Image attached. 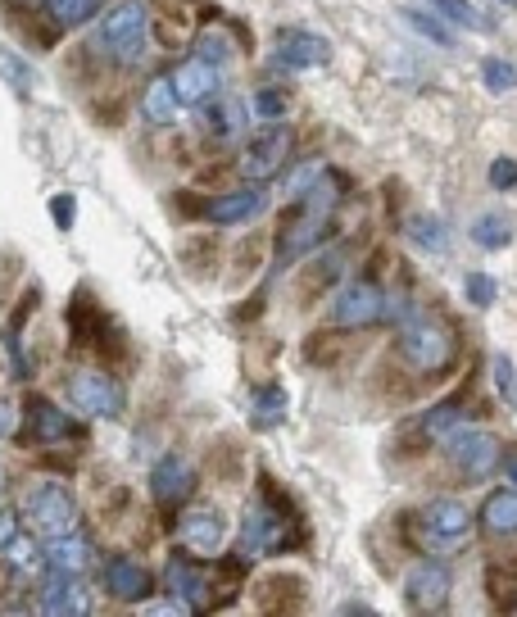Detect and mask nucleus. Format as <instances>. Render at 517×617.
<instances>
[{"label": "nucleus", "instance_id": "f257e3e1", "mask_svg": "<svg viewBox=\"0 0 517 617\" xmlns=\"http://www.w3.org/2000/svg\"><path fill=\"white\" fill-rule=\"evenodd\" d=\"M146 41H150V14L141 0H118V5H109L105 19H100V50H105L114 64H137Z\"/></svg>", "mask_w": 517, "mask_h": 617}, {"label": "nucleus", "instance_id": "f03ea898", "mask_svg": "<svg viewBox=\"0 0 517 617\" xmlns=\"http://www.w3.org/2000/svg\"><path fill=\"white\" fill-rule=\"evenodd\" d=\"M400 354L418 373H440V368H449V359H454V332H449L440 318L418 314L400 327Z\"/></svg>", "mask_w": 517, "mask_h": 617}, {"label": "nucleus", "instance_id": "7ed1b4c3", "mask_svg": "<svg viewBox=\"0 0 517 617\" xmlns=\"http://www.w3.org/2000/svg\"><path fill=\"white\" fill-rule=\"evenodd\" d=\"M69 400L78 404L82 413H91V418H118L127 404L123 386L114 382V377L105 373V368H78V373L69 377Z\"/></svg>", "mask_w": 517, "mask_h": 617}, {"label": "nucleus", "instance_id": "20e7f679", "mask_svg": "<svg viewBox=\"0 0 517 617\" xmlns=\"http://www.w3.org/2000/svg\"><path fill=\"white\" fill-rule=\"evenodd\" d=\"M28 513L32 527L46 531V536H64V531L78 527V500L59 481H41L37 490H28Z\"/></svg>", "mask_w": 517, "mask_h": 617}, {"label": "nucleus", "instance_id": "39448f33", "mask_svg": "<svg viewBox=\"0 0 517 617\" xmlns=\"http://www.w3.org/2000/svg\"><path fill=\"white\" fill-rule=\"evenodd\" d=\"M445 441H449V463H454L468 481H481L499 463V441L486 436V431H459V436L449 431Z\"/></svg>", "mask_w": 517, "mask_h": 617}, {"label": "nucleus", "instance_id": "423d86ee", "mask_svg": "<svg viewBox=\"0 0 517 617\" xmlns=\"http://www.w3.org/2000/svg\"><path fill=\"white\" fill-rule=\"evenodd\" d=\"M327 232H332V214L300 209V218H291L282 227V236H277V264H295L300 255H309L313 245L327 241Z\"/></svg>", "mask_w": 517, "mask_h": 617}, {"label": "nucleus", "instance_id": "0eeeda50", "mask_svg": "<svg viewBox=\"0 0 517 617\" xmlns=\"http://www.w3.org/2000/svg\"><path fill=\"white\" fill-rule=\"evenodd\" d=\"M291 545V527L282 522V513L254 504L245 513V531H241V559H254V554H277V549Z\"/></svg>", "mask_w": 517, "mask_h": 617}, {"label": "nucleus", "instance_id": "6e6552de", "mask_svg": "<svg viewBox=\"0 0 517 617\" xmlns=\"http://www.w3.org/2000/svg\"><path fill=\"white\" fill-rule=\"evenodd\" d=\"M381 309H386V295H381L377 282H350L341 295H336L332 323L336 327H368L381 318Z\"/></svg>", "mask_w": 517, "mask_h": 617}, {"label": "nucleus", "instance_id": "1a4fd4ad", "mask_svg": "<svg viewBox=\"0 0 517 617\" xmlns=\"http://www.w3.org/2000/svg\"><path fill=\"white\" fill-rule=\"evenodd\" d=\"M286 155H291V132L286 128L264 132V137L250 141V150L241 155V177H250V182H268V177H277V168L286 164Z\"/></svg>", "mask_w": 517, "mask_h": 617}, {"label": "nucleus", "instance_id": "9d476101", "mask_svg": "<svg viewBox=\"0 0 517 617\" xmlns=\"http://www.w3.org/2000/svg\"><path fill=\"white\" fill-rule=\"evenodd\" d=\"M404 599H409V608H418V613H436V608H445V599H449V568H445V563H436V559L418 563V568L409 572Z\"/></svg>", "mask_w": 517, "mask_h": 617}, {"label": "nucleus", "instance_id": "9b49d317", "mask_svg": "<svg viewBox=\"0 0 517 617\" xmlns=\"http://www.w3.org/2000/svg\"><path fill=\"white\" fill-rule=\"evenodd\" d=\"M177 536H182V549H191V554H200V559H209V554H218L223 549V513L218 509H191L182 513V527H177Z\"/></svg>", "mask_w": 517, "mask_h": 617}, {"label": "nucleus", "instance_id": "f8f14e48", "mask_svg": "<svg viewBox=\"0 0 517 617\" xmlns=\"http://www.w3.org/2000/svg\"><path fill=\"white\" fill-rule=\"evenodd\" d=\"M173 87H177V100H182V105H209V100L218 96V87H223V78H218V64L196 55L173 69Z\"/></svg>", "mask_w": 517, "mask_h": 617}, {"label": "nucleus", "instance_id": "ddd939ff", "mask_svg": "<svg viewBox=\"0 0 517 617\" xmlns=\"http://www.w3.org/2000/svg\"><path fill=\"white\" fill-rule=\"evenodd\" d=\"M164 581H168V595L186 599V608L196 613V608H209L214 599H209V577L205 568H196V563L186 559V554H173L164 568Z\"/></svg>", "mask_w": 517, "mask_h": 617}, {"label": "nucleus", "instance_id": "4468645a", "mask_svg": "<svg viewBox=\"0 0 517 617\" xmlns=\"http://www.w3.org/2000/svg\"><path fill=\"white\" fill-rule=\"evenodd\" d=\"M150 490H155V500L164 504V509H177V504L196 490V472H191V463L182 459V454H168V459L155 463V477H150Z\"/></svg>", "mask_w": 517, "mask_h": 617}, {"label": "nucleus", "instance_id": "2eb2a0df", "mask_svg": "<svg viewBox=\"0 0 517 617\" xmlns=\"http://www.w3.org/2000/svg\"><path fill=\"white\" fill-rule=\"evenodd\" d=\"M277 59L286 69H313V64H327L332 59V46L318 37V32H277Z\"/></svg>", "mask_w": 517, "mask_h": 617}, {"label": "nucleus", "instance_id": "dca6fc26", "mask_svg": "<svg viewBox=\"0 0 517 617\" xmlns=\"http://www.w3.org/2000/svg\"><path fill=\"white\" fill-rule=\"evenodd\" d=\"M422 527L431 540H463L472 531V513L459 500H431L422 509Z\"/></svg>", "mask_w": 517, "mask_h": 617}, {"label": "nucleus", "instance_id": "f3484780", "mask_svg": "<svg viewBox=\"0 0 517 617\" xmlns=\"http://www.w3.org/2000/svg\"><path fill=\"white\" fill-rule=\"evenodd\" d=\"M105 590L114 599H127V604H141V599L150 595V572L141 568V563H132V559H109L105 563Z\"/></svg>", "mask_w": 517, "mask_h": 617}, {"label": "nucleus", "instance_id": "a211bd4d", "mask_svg": "<svg viewBox=\"0 0 517 617\" xmlns=\"http://www.w3.org/2000/svg\"><path fill=\"white\" fill-rule=\"evenodd\" d=\"M41 613H87V595L78 586V572H50V581L41 586V599H37Z\"/></svg>", "mask_w": 517, "mask_h": 617}, {"label": "nucleus", "instance_id": "6ab92c4d", "mask_svg": "<svg viewBox=\"0 0 517 617\" xmlns=\"http://www.w3.org/2000/svg\"><path fill=\"white\" fill-rule=\"evenodd\" d=\"M264 209V191H232V196H218L205 205V218L218 227H232V223H250L254 214Z\"/></svg>", "mask_w": 517, "mask_h": 617}, {"label": "nucleus", "instance_id": "aec40b11", "mask_svg": "<svg viewBox=\"0 0 517 617\" xmlns=\"http://www.w3.org/2000/svg\"><path fill=\"white\" fill-rule=\"evenodd\" d=\"M87 563H91V545L82 536H73V531L50 536V545H46V568L50 572H87Z\"/></svg>", "mask_w": 517, "mask_h": 617}, {"label": "nucleus", "instance_id": "412c9836", "mask_svg": "<svg viewBox=\"0 0 517 617\" xmlns=\"http://www.w3.org/2000/svg\"><path fill=\"white\" fill-rule=\"evenodd\" d=\"M28 418H32V441H41V445H59L64 436H78V431H73V422L64 418V413H59V404H50V400H32Z\"/></svg>", "mask_w": 517, "mask_h": 617}, {"label": "nucleus", "instance_id": "4be33fe9", "mask_svg": "<svg viewBox=\"0 0 517 617\" xmlns=\"http://www.w3.org/2000/svg\"><path fill=\"white\" fill-rule=\"evenodd\" d=\"M177 87H173V73H159V78H150L146 87V100H141V109H146V118L155 123V128H164V123H173L177 118Z\"/></svg>", "mask_w": 517, "mask_h": 617}, {"label": "nucleus", "instance_id": "5701e85b", "mask_svg": "<svg viewBox=\"0 0 517 617\" xmlns=\"http://www.w3.org/2000/svg\"><path fill=\"white\" fill-rule=\"evenodd\" d=\"M481 522L490 536H517V490H495L481 504Z\"/></svg>", "mask_w": 517, "mask_h": 617}, {"label": "nucleus", "instance_id": "b1692460", "mask_svg": "<svg viewBox=\"0 0 517 617\" xmlns=\"http://www.w3.org/2000/svg\"><path fill=\"white\" fill-rule=\"evenodd\" d=\"M0 82H5L14 96H32V87H37V73H32V64L23 55H14L10 46H0Z\"/></svg>", "mask_w": 517, "mask_h": 617}, {"label": "nucleus", "instance_id": "393cba45", "mask_svg": "<svg viewBox=\"0 0 517 617\" xmlns=\"http://www.w3.org/2000/svg\"><path fill=\"white\" fill-rule=\"evenodd\" d=\"M245 105L241 100H223V105H214L205 114V128L214 132V137H223V141H232V137H241V128H245Z\"/></svg>", "mask_w": 517, "mask_h": 617}, {"label": "nucleus", "instance_id": "a878e982", "mask_svg": "<svg viewBox=\"0 0 517 617\" xmlns=\"http://www.w3.org/2000/svg\"><path fill=\"white\" fill-rule=\"evenodd\" d=\"M0 554H5V563H10L14 572H41V568H46V549H41L32 536H23V531L5 549H0Z\"/></svg>", "mask_w": 517, "mask_h": 617}, {"label": "nucleus", "instance_id": "bb28decb", "mask_svg": "<svg viewBox=\"0 0 517 617\" xmlns=\"http://www.w3.org/2000/svg\"><path fill=\"white\" fill-rule=\"evenodd\" d=\"M286 413V391L282 386H264V391L254 395V409H250V422L254 427H277Z\"/></svg>", "mask_w": 517, "mask_h": 617}, {"label": "nucleus", "instance_id": "cd10ccee", "mask_svg": "<svg viewBox=\"0 0 517 617\" xmlns=\"http://www.w3.org/2000/svg\"><path fill=\"white\" fill-rule=\"evenodd\" d=\"M404 232H409V241H418L422 250H445V245H449L445 223H440V218H431V214L409 218V223H404Z\"/></svg>", "mask_w": 517, "mask_h": 617}, {"label": "nucleus", "instance_id": "c85d7f7f", "mask_svg": "<svg viewBox=\"0 0 517 617\" xmlns=\"http://www.w3.org/2000/svg\"><path fill=\"white\" fill-rule=\"evenodd\" d=\"M41 5H46V14L59 28H78V23H87L96 14V0H41Z\"/></svg>", "mask_w": 517, "mask_h": 617}, {"label": "nucleus", "instance_id": "c756f323", "mask_svg": "<svg viewBox=\"0 0 517 617\" xmlns=\"http://www.w3.org/2000/svg\"><path fill=\"white\" fill-rule=\"evenodd\" d=\"M472 241H477L481 250H504V245L513 241V227H508L504 218L486 214V218H477V223H472Z\"/></svg>", "mask_w": 517, "mask_h": 617}, {"label": "nucleus", "instance_id": "7c9ffc66", "mask_svg": "<svg viewBox=\"0 0 517 617\" xmlns=\"http://www.w3.org/2000/svg\"><path fill=\"white\" fill-rule=\"evenodd\" d=\"M459 418H463V404H440V409H431L422 418V431H427L431 441H445L449 431L459 427Z\"/></svg>", "mask_w": 517, "mask_h": 617}, {"label": "nucleus", "instance_id": "2f4dec72", "mask_svg": "<svg viewBox=\"0 0 517 617\" xmlns=\"http://www.w3.org/2000/svg\"><path fill=\"white\" fill-rule=\"evenodd\" d=\"M404 23H409L413 32H422L427 41H436V46H454V37H449V28L445 23H436L431 14H422V10H404Z\"/></svg>", "mask_w": 517, "mask_h": 617}, {"label": "nucleus", "instance_id": "473e14b6", "mask_svg": "<svg viewBox=\"0 0 517 617\" xmlns=\"http://www.w3.org/2000/svg\"><path fill=\"white\" fill-rule=\"evenodd\" d=\"M481 78H486V87L499 91V96L517 87V69L508 64V59H486V64H481Z\"/></svg>", "mask_w": 517, "mask_h": 617}, {"label": "nucleus", "instance_id": "72a5a7b5", "mask_svg": "<svg viewBox=\"0 0 517 617\" xmlns=\"http://www.w3.org/2000/svg\"><path fill=\"white\" fill-rule=\"evenodd\" d=\"M495 386H499V395H504V404L508 409H517V373H513V359L508 354H495Z\"/></svg>", "mask_w": 517, "mask_h": 617}, {"label": "nucleus", "instance_id": "f704fd0d", "mask_svg": "<svg viewBox=\"0 0 517 617\" xmlns=\"http://www.w3.org/2000/svg\"><path fill=\"white\" fill-rule=\"evenodd\" d=\"M436 10L445 14V19H454V23H459V28H472V32H477V28H486V19H481V14L472 10L468 0H436Z\"/></svg>", "mask_w": 517, "mask_h": 617}, {"label": "nucleus", "instance_id": "c9c22d12", "mask_svg": "<svg viewBox=\"0 0 517 617\" xmlns=\"http://www.w3.org/2000/svg\"><path fill=\"white\" fill-rule=\"evenodd\" d=\"M495 295H499L495 277H486V273H472L468 277V300L477 304V309H490V304H495Z\"/></svg>", "mask_w": 517, "mask_h": 617}, {"label": "nucleus", "instance_id": "e433bc0d", "mask_svg": "<svg viewBox=\"0 0 517 617\" xmlns=\"http://www.w3.org/2000/svg\"><path fill=\"white\" fill-rule=\"evenodd\" d=\"M254 114L264 118V123H277V118L286 114V96L282 91H273V87L259 91V96H254Z\"/></svg>", "mask_w": 517, "mask_h": 617}, {"label": "nucleus", "instance_id": "4c0bfd02", "mask_svg": "<svg viewBox=\"0 0 517 617\" xmlns=\"http://www.w3.org/2000/svg\"><path fill=\"white\" fill-rule=\"evenodd\" d=\"M490 187H495V191H513L517 187V159L499 155L495 164H490Z\"/></svg>", "mask_w": 517, "mask_h": 617}, {"label": "nucleus", "instance_id": "58836bf2", "mask_svg": "<svg viewBox=\"0 0 517 617\" xmlns=\"http://www.w3.org/2000/svg\"><path fill=\"white\" fill-rule=\"evenodd\" d=\"M196 55L209 59V64H223V59L232 55V46H227L223 32H205V37H200V50H196Z\"/></svg>", "mask_w": 517, "mask_h": 617}, {"label": "nucleus", "instance_id": "ea45409f", "mask_svg": "<svg viewBox=\"0 0 517 617\" xmlns=\"http://www.w3.org/2000/svg\"><path fill=\"white\" fill-rule=\"evenodd\" d=\"M322 173H327V168H322V164H318V159H313V164H304V168H300V173H295V177H291V187H286V196H291V200H300V196H304V191H309V187H313V182H318V177H322Z\"/></svg>", "mask_w": 517, "mask_h": 617}, {"label": "nucleus", "instance_id": "a19ab883", "mask_svg": "<svg viewBox=\"0 0 517 617\" xmlns=\"http://www.w3.org/2000/svg\"><path fill=\"white\" fill-rule=\"evenodd\" d=\"M50 214H55V223L64 227V232H69V227H73V214H78V205H73V196H55V200H50Z\"/></svg>", "mask_w": 517, "mask_h": 617}, {"label": "nucleus", "instance_id": "79ce46f5", "mask_svg": "<svg viewBox=\"0 0 517 617\" xmlns=\"http://www.w3.org/2000/svg\"><path fill=\"white\" fill-rule=\"evenodd\" d=\"M14 427H19V404H14V400H0V441H10Z\"/></svg>", "mask_w": 517, "mask_h": 617}, {"label": "nucleus", "instance_id": "37998d69", "mask_svg": "<svg viewBox=\"0 0 517 617\" xmlns=\"http://www.w3.org/2000/svg\"><path fill=\"white\" fill-rule=\"evenodd\" d=\"M14 536H19V513H14V509H0V549L10 545Z\"/></svg>", "mask_w": 517, "mask_h": 617}, {"label": "nucleus", "instance_id": "c03bdc74", "mask_svg": "<svg viewBox=\"0 0 517 617\" xmlns=\"http://www.w3.org/2000/svg\"><path fill=\"white\" fill-rule=\"evenodd\" d=\"M508 481H513V486H517V454H513V459H508Z\"/></svg>", "mask_w": 517, "mask_h": 617}, {"label": "nucleus", "instance_id": "a18cd8bd", "mask_svg": "<svg viewBox=\"0 0 517 617\" xmlns=\"http://www.w3.org/2000/svg\"><path fill=\"white\" fill-rule=\"evenodd\" d=\"M0 490H5V468H0Z\"/></svg>", "mask_w": 517, "mask_h": 617}]
</instances>
